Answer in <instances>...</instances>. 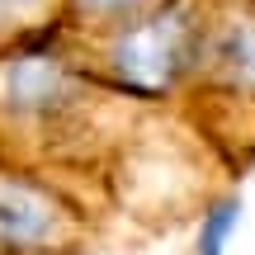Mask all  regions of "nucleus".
<instances>
[{"label":"nucleus","instance_id":"obj_1","mask_svg":"<svg viewBox=\"0 0 255 255\" xmlns=\"http://www.w3.org/2000/svg\"><path fill=\"white\" fill-rule=\"evenodd\" d=\"M189 57V28L180 19H161V24H142L137 33L123 38V76L137 85H161L180 71Z\"/></svg>","mask_w":255,"mask_h":255},{"label":"nucleus","instance_id":"obj_2","mask_svg":"<svg viewBox=\"0 0 255 255\" xmlns=\"http://www.w3.org/2000/svg\"><path fill=\"white\" fill-rule=\"evenodd\" d=\"M57 232H62L57 208H43L33 194L0 199V246H43V237H57Z\"/></svg>","mask_w":255,"mask_h":255},{"label":"nucleus","instance_id":"obj_3","mask_svg":"<svg viewBox=\"0 0 255 255\" xmlns=\"http://www.w3.org/2000/svg\"><path fill=\"white\" fill-rule=\"evenodd\" d=\"M123 5H132V0H100V9H123Z\"/></svg>","mask_w":255,"mask_h":255}]
</instances>
